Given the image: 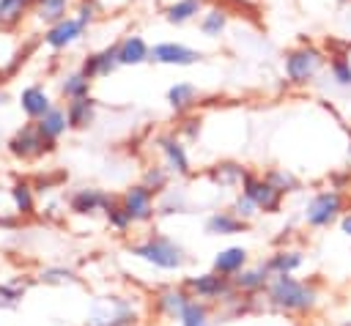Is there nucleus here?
<instances>
[{"label": "nucleus", "mask_w": 351, "mask_h": 326, "mask_svg": "<svg viewBox=\"0 0 351 326\" xmlns=\"http://www.w3.org/2000/svg\"><path fill=\"white\" fill-rule=\"evenodd\" d=\"M203 326H206V323H203Z\"/></svg>", "instance_id": "obj_39"}, {"label": "nucleus", "mask_w": 351, "mask_h": 326, "mask_svg": "<svg viewBox=\"0 0 351 326\" xmlns=\"http://www.w3.org/2000/svg\"><path fill=\"white\" fill-rule=\"evenodd\" d=\"M85 33H88V22H82L77 14H69V16L58 19L55 25H47V27H44L41 41H44L49 49L60 52V49H66V47L77 44Z\"/></svg>", "instance_id": "obj_3"}, {"label": "nucleus", "mask_w": 351, "mask_h": 326, "mask_svg": "<svg viewBox=\"0 0 351 326\" xmlns=\"http://www.w3.org/2000/svg\"><path fill=\"white\" fill-rule=\"evenodd\" d=\"M11 197H14L16 211H22V214H30L33 211V195H30V186L27 184H16L11 189Z\"/></svg>", "instance_id": "obj_28"}, {"label": "nucleus", "mask_w": 351, "mask_h": 326, "mask_svg": "<svg viewBox=\"0 0 351 326\" xmlns=\"http://www.w3.org/2000/svg\"><path fill=\"white\" fill-rule=\"evenodd\" d=\"M123 208L132 219H148L151 216V189L148 186H132L123 197Z\"/></svg>", "instance_id": "obj_17"}, {"label": "nucleus", "mask_w": 351, "mask_h": 326, "mask_svg": "<svg viewBox=\"0 0 351 326\" xmlns=\"http://www.w3.org/2000/svg\"><path fill=\"white\" fill-rule=\"evenodd\" d=\"M118 66H121V63H118V49H115V44H112V47H104L101 52L88 55L80 71H82L88 79H99V77H110Z\"/></svg>", "instance_id": "obj_8"}, {"label": "nucleus", "mask_w": 351, "mask_h": 326, "mask_svg": "<svg viewBox=\"0 0 351 326\" xmlns=\"http://www.w3.org/2000/svg\"><path fill=\"white\" fill-rule=\"evenodd\" d=\"M19 107H22V112H25L30 121H38V118L52 107V99H49V93H47L41 85H27V88H22V93H19Z\"/></svg>", "instance_id": "obj_10"}, {"label": "nucleus", "mask_w": 351, "mask_h": 326, "mask_svg": "<svg viewBox=\"0 0 351 326\" xmlns=\"http://www.w3.org/2000/svg\"><path fill=\"white\" fill-rule=\"evenodd\" d=\"M159 148H162V153H165V159H167V167L170 170H176V173H189V159H186V151H184V145L176 140V137H162L159 140Z\"/></svg>", "instance_id": "obj_18"}, {"label": "nucleus", "mask_w": 351, "mask_h": 326, "mask_svg": "<svg viewBox=\"0 0 351 326\" xmlns=\"http://www.w3.org/2000/svg\"><path fill=\"white\" fill-rule=\"evenodd\" d=\"M132 252H134L137 258H143V260L159 266V268H178V266L184 263L181 249H178L173 241H167V238H151V241L134 247Z\"/></svg>", "instance_id": "obj_5"}, {"label": "nucleus", "mask_w": 351, "mask_h": 326, "mask_svg": "<svg viewBox=\"0 0 351 326\" xmlns=\"http://www.w3.org/2000/svg\"><path fill=\"white\" fill-rule=\"evenodd\" d=\"M211 178L217 184H233V181H244V173L239 164H219V170H214Z\"/></svg>", "instance_id": "obj_29"}, {"label": "nucleus", "mask_w": 351, "mask_h": 326, "mask_svg": "<svg viewBox=\"0 0 351 326\" xmlns=\"http://www.w3.org/2000/svg\"><path fill=\"white\" fill-rule=\"evenodd\" d=\"M49 148H52V142L41 134V129L36 126V121L25 123V126L8 140V151H11L14 156H19V159H36V156H41V153L49 151Z\"/></svg>", "instance_id": "obj_4"}, {"label": "nucleus", "mask_w": 351, "mask_h": 326, "mask_svg": "<svg viewBox=\"0 0 351 326\" xmlns=\"http://www.w3.org/2000/svg\"><path fill=\"white\" fill-rule=\"evenodd\" d=\"M90 82L93 79H88L82 71H71V74H66L63 77V82H60V93H63V99H82V96H90Z\"/></svg>", "instance_id": "obj_20"}, {"label": "nucleus", "mask_w": 351, "mask_h": 326, "mask_svg": "<svg viewBox=\"0 0 351 326\" xmlns=\"http://www.w3.org/2000/svg\"><path fill=\"white\" fill-rule=\"evenodd\" d=\"M30 14V0H0V27L11 30Z\"/></svg>", "instance_id": "obj_19"}, {"label": "nucleus", "mask_w": 351, "mask_h": 326, "mask_svg": "<svg viewBox=\"0 0 351 326\" xmlns=\"http://www.w3.org/2000/svg\"><path fill=\"white\" fill-rule=\"evenodd\" d=\"M337 211H340V197H337L335 192H324V195H318V197L307 205V222L315 225V227L329 225Z\"/></svg>", "instance_id": "obj_11"}, {"label": "nucleus", "mask_w": 351, "mask_h": 326, "mask_svg": "<svg viewBox=\"0 0 351 326\" xmlns=\"http://www.w3.org/2000/svg\"><path fill=\"white\" fill-rule=\"evenodd\" d=\"M206 8V0H176L165 8V19L167 25H186L192 19H197Z\"/></svg>", "instance_id": "obj_15"}, {"label": "nucleus", "mask_w": 351, "mask_h": 326, "mask_svg": "<svg viewBox=\"0 0 351 326\" xmlns=\"http://www.w3.org/2000/svg\"><path fill=\"white\" fill-rule=\"evenodd\" d=\"M252 208H258V205H255V203H252V200H250L247 195H244V197H239V200H236V205H233V211H236V216H241V219H247V216H252V214H255Z\"/></svg>", "instance_id": "obj_35"}, {"label": "nucleus", "mask_w": 351, "mask_h": 326, "mask_svg": "<svg viewBox=\"0 0 351 326\" xmlns=\"http://www.w3.org/2000/svg\"><path fill=\"white\" fill-rule=\"evenodd\" d=\"M269 296L277 307H285V310H307L315 301L313 288H307L304 282H296L288 274H277V279L271 282Z\"/></svg>", "instance_id": "obj_2"}, {"label": "nucleus", "mask_w": 351, "mask_h": 326, "mask_svg": "<svg viewBox=\"0 0 351 326\" xmlns=\"http://www.w3.org/2000/svg\"><path fill=\"white\" fill-rule=\"evenodd\" d=\"M184 134H186L189 140H195V137L200 134V121H197V118H189V121H184Z\"/></svg>", "instance_id": "obj_37"}, {"label": "nucleus", "mask_w": 351, "mask_h": 326, "mask_svg": "<svg viewBox=\"0 0 351 326\" xmlns=\"http://www.w3.org/2000/svg\"><path fill=\"white\" fill-rule=\"evenodd\" d=\"M178 318H181V326H203L206 323V307L197 301H186Z\"/></svg>", "instance_id": "obj_27"}, {"label": "nucleus", "mask_w": 351, "mask_h": 326, "mask_svg": "<svg viewBox=\"0 0 351 326\" xmlns=\"http://www.w3.org/2000/svg\"><path fill=\"white\" fill-rule=\"evenodd\" d=\"M244 260H247V252H244L241 247H230V249H225V252L217 255L214 268H217L219 274H236V271L244 266Z\"/></svg>", "instance_id": "obj_22"}, {"label": "nucleus", "mask_w": 351, "mask_h": 326, "mask_svg": "<svg viewBox=\"0 0 351 326\" xmlns=\"http://www.w3.org/2000/svg\"><path fill=\"white\" fill-rule=\"evenodd\" d=\"M244 195H247L258 208H263V211H277L282 192H280L277 186H271L269 181H258V178H252V175H244Z\"/></svg>", "instance_id": "obj_7"}, {"label": "nucleus", "mask_w": 351, "mask_h": 326, "mask_svg": "<svg viewBox=\"0 0 351 326\" xmlns=\"http://www.w3.org/2000/svg\"><path fill=\"white\" fill-rule=\"evenodd\" d=\"M195 99H197V88L192 85V82H176V85H170V90H167V104L173 107V110H186V107H192L195 104Z\"/></svg>", "instance_id": "obj_21"}, {"label": "nucleus", "mask_w": 351, "mask_h": 326, "mask_svg": "<svg viewBox=\"0 0 351 326\" xmlns=\"http://www.w3.org/2000/svg\"><path fill=\"white\" fill-rule=\"evenodd\" d=\"M189 288H195L197 296H219L225 290V279L214 274H203L197 279H189Z\"/></svg>", "instance_id": "obj_25"}, {"label": "nucleus", "mask_w": 351, "mask_h": 326, "mask_svg": "<svg viewBox=\"0 0 351 326\" xmlns=\"http://www.w3.org/2000/svg\"><path fill=\"white\" fill-rule=\"evenodd\" d=\"M107 216H110V222H112L118 230H123V227L132 222V216L126 214V208H112V205H107Z\"/></svg>", "instance_id": "obj_33"}, {"label": "nucleus", "mask_w": 351, "mask_h": 326, "mask_svg": "<svg viewBox=\"0 0 351 326\" xmlns=\"http://www.w3.org/2000/svg\"><path fill=\"white\" fill-rule=\"evenodd\" d=\"M66 118H69V129H88L96 121V101L90 96L71 99L66 104Z\"/></svg>", "instance_id": "obj_12"}, {"label": "nucleus", "mask_w": 351, "mask_h": 326, "mask_svg": "<svg viewBox=\"0 0 351 326\" xmlns=\"http://www.w3.org/2000/svg\"><path fill=\"white\" fill-rule=\"evenodd\" d=\"M321 66H324V52L315 49L313 44H302L285 55V77L293 85L310 82L321 71Z\"/></svg>", "instance_id": "obj_1"}, {"label": "nucleus", "mask_w": 351, "mask_h": 326, "mask_svg": "<svg viewBox=\"0 0 351 326\" xmlns=\"http://www.w3.org/2000/svg\"><path fill=\"white\" fill-rule=\"evenodd\" d=\"M71 3H74V0H30V11H33V16L47 27V25H55L58 19L69 16Z\"/></svg>", "instance_id": "obj_14"}, {"label": "nucleus", "mask_w": 351, "mask_h": 326, "mask_svg": "<svg viewBox=\"0 0 351 326\" xmlns=\"http://www.w3.org/2000/svg\"><path fill=\"white\" fill-rule=\"evenodd\" d=\"M299 263H302L299 252H277V255L269 260L266 268H271V271H277V274H288V271H293Z\"/></svg>", "instance_id": "obj_26"}, {"label": "nucleus", "mask_w": 351, "mask_h": 326, "mask_svg": "<svg viewBox=\"0 0 351 326\" xmlns=\"http://www.w3.org/2000/svg\"><path fill=\"white\" fill-rule=\"evenodd\" d=\"M263 279H266V271H263V268H255V271H247V274L236 277V285H239V288L252 290V288H261V285H263Z\"/></svg>", "instance_id": "obj_31"}, {"label": "nucleus", "mask_w": 351, "mask_h": 326, "mask_svg": "<svg viewBox=\"0 0 351 326\" xmlns=\"http://www.w3.org/2000/svg\"><path fill=\"white\" fill-rule=\"evenodd\" d=\"M148 60H154L159 66H192L200 60V52L181 41H159L151 47Z\"/></svg>", "instance_id": "obj_6"}, {"label": "nucleus", "mask_w": 351, "mask_h": 326, "mask_svg": "<svg viewBox=\"0 0 351 326\" xmlns=\"http://www.w3.org/2000/svg\"><path fill=\"white\" fill-rule=\"evenodd\" d=\"M159 304L165 307V312H170V315H181V310H184V304H186V299H184V293H176V290H167L162 299H159Z\"/></svg>", "instance_id": "obj_30"}, {"label": "nucleus", "mask_w": 351, "mask_h": 326, "mask_svg": "<svg viewBox=\"0 0 351 326\" xmlns=\"http://www.w3.org/2000/svg\"><path fill=\"white\" fill-rule=\"evenodd\" d=\"M269 184H271V186H277L280 192H285V186H293L296 181H293L288 173H277V170H274V173L269 175Z\"/></svg>", "instance_id": "obj_36"}, {"label": "nucleus", "mask_w": 351, "mask_h": 326, "mask_svg": "<svg viewBox=\"0 0 351 326\" xmlns=\"http://www.w3.org/2000/svg\"><path fill=\"white\" fill-rule=\"evenodd\" d=\"M96 205H107V200H104L99 192H93V189H82V192H77L74 200H71V208H74L77 214H90V211H96Z\"/></svg>", "instance_id": "obj_24"}, {"label": "nucleus", "mask_w": 351, "mask_h": 326, "mask_svg": "<svg viewBox=\"0 0 351 326\" xmlns=\"http://www.w3.org/2000/svg\"><path fill=\"white\" fill-rule=\"evenodd\" d=\"M343 230L351 236V216H346V219H343Z\"/></svg>", "instance_id": "obj_38"}, {"label": "nucleus", "mask_w": 351, "mask_h": 326, "mask_svg": "<svg viewBox=\"0 0 351 326\" xmlns=\"http://www.w3.org/2000/svg\"><path fill=\"white\" fill-rule=\"evenodd\" d=\"M115 49H118V63L121 66H140L151 55V47H148V41L143 36H123L115 44Z\"/></svg>", "instance_id": "obj_9"}, {"label": "nucleus", "mask_w": 351, "mask_h": 326, "mask_svg": "<svg viewBox=\"0 0 351 326\" xmlns=\"http://www.w3.org/2000/svg\"><path fill=\"white\" fill-rule=\"evenodd\" d=\"M96 11H99V8H96L93 0H80V3H77V16H80L82 22H88V25L96 19Z\"/></svg>", "instance_id": "obj_34"}, {"label": "nucleus", "mask_w": 351, "mask_h": 326, "mask_svg": "<svg viewBox=\"0 0 351 326\" xmlns=\"http://www.w3.org/2000/svg\"><path fill=\"white\" fill-rule=\"evenodd\" d=\"M36 126L41 129V134L49 140V142H55L66 129H69V118H66V110L63 107H49L38 121H36Z\"/></svg>", "instance_id": "obj_16"}, {"label": "nucleus", "mask_w": 351, "mask_h": 326, "mask_svg": "<svg viewBox=\"0 0 351 326\" xmlns=\"http://www.w3.org/2000/svg\"><path fill=\"white\" fill-rule=\"evenodd\" d=\"M244 227L241 219L230 216V214H214L208 222H206V233L211 236H228V233H239Z\"/></svg>", "instance_id": "obj_23"}, {"label": "nucleus", "mask_w": 351, "mask_h": 326, "mask_svg": "<svg viewBox=\"0 0 351 326\" xmlns=\"http://www.w3.org/2000/svg\"><path fill=\"white\" fill-rule=\"evenodd\" d=\"M228 22H230V14L228 8L222 5H211V8H203L200 19H197V27L206 38H219L225 30H228Z\"/></svg>", "instance_id": "obj_13"}, {"label": "nucleus", "mask_w": 351, "mask_h": 326, "mask_svg": "<svg viewBox=\"0 0 351 326\" xmlns=\"http://www.w3.org/2000/svg\"><path fill=\"white\" fill-rule=\"evenodd\" d=\"M332 77L337 85H351V63L348 60H335L332 63Z\"/></svg>", "instance_id": "obj_32"}]
</instances>
